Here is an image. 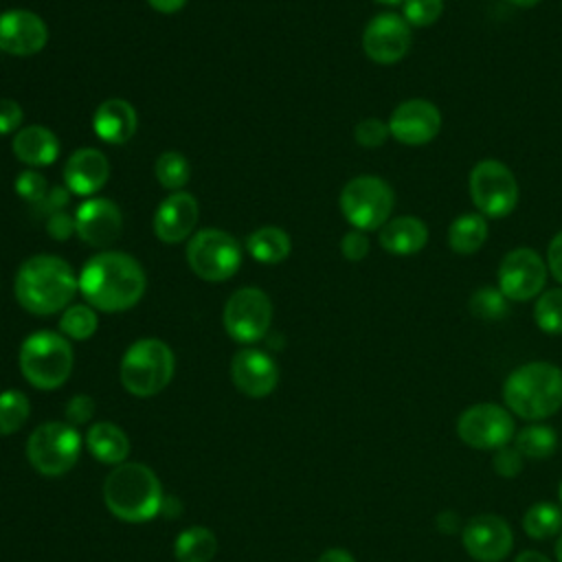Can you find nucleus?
<instances>
[{
	"instance_id": "49530a36",
	"label": "nucleus",
	"mask_w": 562,
	"mask_h": 562,
	"mask_svg": "<svg viewBox=\"0 0 562 562\" xmlns=\"http://www.w3.org/2000/svg\"><path fill=\"white\" fill-rule=\"evenodd\" d=\"M147 2L158 13H176L187 4V0H147Z\"/></svg>"
},
{
	"instance_id": "7ed1b4c3",
	"label": "nucleus",
	"mask_w": 562,
	"mask_h": 562,
	"mask_svg": "<svg viewBox=\"0 0 562 562\" xmlns=\"http://www.w3.org/2000/svg\"><path fill=\"white\" fill-rule=\"evenodd\" d=\"M503 402L509 413L538 422L562 408V369L536 360L516 367L503 384Z\"/></svg>"
},
{
	"instance_id": "dca6fc26",
	"label": "nucleus",
	"mask_w": 562,
	"mask_h": 562,
	"mask_svg": "<svg viewBox=\"0 0 562 562\" xmlns=\"http://www.w3.org/2000/svg\"><path fill=\"white\" fill-rule=\"evenodd\" d=\"M441 130V112L426 99H406L389 116L391 136L408 147L430 143Z\"/></svg>"
},
{
	"instance_id": "a18cd8bd",
	"label": "nucleus",
	"mask_w": 562,
	"mask_h": 562,
	"mask_svg": "<svg viewBox=\"0 0 562 562\" xmlns=\"http://www.w3.org/2000/svg\"><path fill=\"white\" fill-rule=\"evenodd\" d=\"M437 529L443 531V533H454V531H459V516H457L454 512H450V509L441 512V514L437 516Z\"/></svg>"
},
{
	"instance_id": "39448f33",
	"label": "nucleus",
	"mask_w": 562,
	"mask_h": 562,
	"mask_svg": "<svg viewBox=\"0 0 562 562\" xmlns=\"http://www.w3.org/2000/svg\"><path fill=\"white\" fill-rule=\"evenodd\" d=\"M72 347L66 336L35 331L20 347V371L29 384L42 391L59 389L72 371Z\"/></svg>"
},
{
	"instance_id": "de8ad7c7",
	"label": "nucleus",
	"mask_w": 562,
	"mask_h": 562,
	"mask_svg": "<svg viewBox=\"0 0 562 562\" xmlns=\"http://www.w3.org/2000/svg\"><path fill=\"white\" fill-rule=\"evenodd\" d=\"M316 562H356V558L345 549H327Z\"/></svg>"
},
{
	"instance_id": "6ab92c4d",
	"label": "nucleus",
	"mask_w": 562,
	"mask_h": 562,
	"mask_svg": "<svg viewBox=\"0 0 562 562\" xmlns=\"http://www.w3.org/2000/svg\"><path fill=\"white\" fill-rule=\"evenodd\" d=\"M231 378L237 391L248 397H266L279 382L277 362L259 349H239L231 360Z\"/></svg>"
},
{
	"instance_id": "2f4dec72",
	"label": "nucleus",
	"mask_w": 562,
	"mask_h": 562,
	"mask_svg": "<svg viewBox=\"0 0 562 562\" xmlns=\"http://www.w3.org/2000/svg\"><path fill=\"white\" fill-rule=\"evenodd\" d=\"M154 173H156V180L160 182V187H165L169 191H182V187L189 182L191 167H189V160L180 151L169 149L156 158Z\"/></svg>"
},
{
	"instance_id": "6e6552de",
	"label": "nucleus",
	"mask_w": 562,
	"mask_h": 562,
	"mask_svg": "<svg viewBox=\"0 0 562 562\" xmlns=\"http://www.w3.org/2000/svg\"><path fill=\"white\" fill-rule=\"evenodd\" d=\"M468 189L476 211L487 220L507 217L518 204V182L514 171L494 158L472 167Z\"/></svg>"
},
{
	"instance_id": "79ce46f5",
	"label": "nucleus",
	"mask_w": 562,
	"mask_h": 562,
	"mask_svg": "<svg viewBox=\"0 0 562 562\" xmlns=\"http://www.w3.org/2000/svg\"><path fill=\"white\" fill-rule=\"evenodd\" d=\"M94 415V400L90 395H75L66 406V422L70 426H81Z\"/></svg>"
},
{
	"instance_id": "3c124183",
	"label": "nucleus",
	"mask_w": 562,
	"mask_h": 562,
	"mask_svg": "<svg viewBox=\"0 0 562 562\" xmlns=\"http://www.w3.org/2000/svg\"><path fill=\"white\" fill-rule=\"evenodd\" d=\"M555 560L562 562V531H560V538H558V542H555Z\"/></svg>"
},
{
	"instance_id": "58836bf2",
	"label": "nucleus",
	"mask_w": 562,
	"mask_h": 562,
	"mask_svg": "<svg viewBox=\"0 0 562 562\" xmlns=\"http://www.w3.org/2000/svg\"><path fill=\"white\" fill-rule=\"evenodd\" d=\"M525 465V457L514 448V446H503L496 450L494 459H492V468L498 476L503 479H514L522 472Z\"/></svg>"
},
{
	"instance_id": "1a4fd4ad",
	"label": "nucleus",
	"mask_w": 562,
	"mask_h": 562,
	"mask_svg": "<svg viewBox=\"0 0 562 562\" xmlns=\"http://www.w3.org/2000/svg\"><path fill=\"white\" fill-rule=\"evenodd\" d=\"M81 437L68 422H48L37 426L26 441L31 465L44 476L66 474L79 459Z\"/></svg>"
},
{
	"instance_id": "2eb2a0df",
	"label": "nucleus",
	"mask_w": 562,
	"mask_h": 562,
	"mask_svg": "<svg viewBox=\"0 0 562 562\" xmlns=\"http://www.w3.org/2000/svg\"><path fill=\"white\" fill-rule=\"evenodd\" d=\"M461 542L476 562H503L514 547V531L505 518L479 514L463 525Z\"/></svg>"
},
{
	"instance_id": "e433bc0d",
	"label": "nucleus",
	"mask_w": 562,
	"mask_h": 562,
	"mask_svg": "<svg viewBox=\"0 0 562 562\" xmlns=\"http://www.w3.org/2000/svg\"><path fill=\"white\" fill-rule=\"evenodd\" d=\"M391 136L389 132V123H384L382 119H375V116H369V119H362L356 127H353V138L360 147H367V149H378L386 143V138Z\"/></svg>"
},
{
	"instance_id": "412c9836",
	"label": "nucleus",
	"mask_w": 562,
	"mask_h": 562,
	"mask_svg": "<svg viewBox=\"0 0 562 562\" xmlns=\"http://www.w3.org/2000/svg\"><path fill=\"white\" fill-rule=\"evenodd\" d=\"M110 178V162L103 151L81 147L72 151L64 165V184L75 195H94Z\"/></svg>"
},
{
	"instance_id": "c85d7f7f",
	"label": "nucleus",
	"mask_w": 562,
	"mask_h": 562,
	"mask_svg": "<svg viewBox=\"0 0 562 562\" xmlns=\"http://www.w3.org/2000/svg\"><path fill=\"white\" fill-rule=\"evenodd\" d=\"M514 448L531 461L549 459L558 448V435L547 424H531L514 435Z\"/></svg>"
},
{
	"instance_id": "0eeeda50",
	"label": "nucleus",
	"mask_w": 562,
	"mask_h": 562,
	"mask_svg": "<svg viewBox=\"0 0 562 562\" xmlns=\"http://www.w3.org/2000/svg\"><path fill=\"white\" fill-rule=\"evenodd\" d=\"M395 204L391 184L378 176H356L340 191V211L358 231H380Z\"/></svg>"
},
{
	"instance_id": "864d4df0",
	"label": "nucleus",
	"mask_w": 562,
	"mask_h": 562,
	"mask_svg": "<svg viewBox=\"0 0 562 562\" xmlns=\"http://www.w3.org/2000/svg\"><path fill=\"white\" fill-rule=\"evenodd\" d=\"M560 507H562V481H560Z\"/></svg>"
},
{
	"instance_id": "37998d69",
	"label": "nucleus",
	"mask_w": 562,
	"mask_h": 562,
	"mask_svg": "<svg viewBox=\"0 0 562 562\" xmlns=\"http://www.w3.org/2000/svg\"><path fill=\"white\" fill-rule=\"evenodd\" d=\"M46 231L53 239H68L70 235H75V217H70L68 213H61V211H55L48 222H46Z\"/></svg>"
},
{
	"instance_id": "8fccbe9b",
	"label": "nucleus",
	"mask_w": 562,
	"mask_h": 562,
	"mask_svg": "<svg viewBox=\"0 0 562 562\" xmlns=\"http://www.w3.org/2000/svg\"><path fill=\"white\" fill-rule=\"evenodd\" d=\"M514 7H518V9H531V7H536L540 0H509Z\"/></svg>"
},
{
	"instance_id": "bb28decb",
	"label": "nucleus",
	"mask_w": 562,
	"mask_h": 562,
	"mask_svg": "<svg viewBox=\"0 0 562 562\" xmlns=\"http://www.w3.org/2000/svg\"><path fill=\"white\" fill-rule=\"evenodd\" d=\"M246 250L261 263H279L288 259L292 250L290 235L279 226H261L246 239Z\"/></svg>"
},
{
	"instance_id": "c9c22d12",
	"label": "nucleus",
	"mask_w": 562,
	"mask_h": 562,
	"mask_svg": "<svg viewBox=\"0 0 562 562\" xmlns=\"http://www.w3.org/2000/svg\"><path fill=\"white\" fill-rule=\"evenodd\" d=\"M443 13V0H404L402 18L411 24V29L432 26Z\"/></svg>"
},
{
	"instance_id": "a211bd4d",
	"label": "nucleus",
	"mask_w": 562,
	"mask_h": 562,
	"mask_svg": "<svg viewBox=\"0 0 562 562\" xmlns=\"http://www.w3.org/2000/svg\"><path fill=\"white\" fill-rule=\"evenodd\" d=\"M48 42L46 22L26 9H11L0 13V50L29 57L40 53Z\"/></svg>"
},
{
	"instance_id": "393cba45",
	"label": "nucleus",
	"mask_w": 562,
	"mask_h": 562,
	"mask_svg": "<svg viewBox=\"0 0 562 562\" xmlns=\"http://www.w3.org/2000/svg\"><path fill=\"white\" fill-rule=\"evenodd\" d=\"M86 443L90 454L101 461V463H110V465H121L125 463L127 454H130V439L127 435L110 424V422H97L88 428L86 435Z\"/></svg>"
},
{
	"instance_id": "603ef678",
	"label": "nucleus",
	"mask_w": 562,
	"mask_h": 562,
	"mask_svg": "<svg viewBox=\"0 0 562 562\" xmlns=\"http://www.w3.org/2000/svg\"><path fill=\"white\" fill-rule=\"evenodd\" d=\"M378 4H386V7H395V4H402L404 0H375Z\"/></svg>"
},
{
	"instance_id": "7c9ffc66",
	"label": "nucleus",
	"mask_w": 562,
	"mask_h": 562,
	"mask_svg": "<svg viewBox=\"0 0 562 562\" xmlns=\"http://www.w3.org/2000/svg\"><path fill=\"white\" fill-rule=\"evenodd\" d=\"M97 327H99L97 312L88 303L68 305L61 312L59 331H61V336H66L70 340H88L97 331Z\"/></svg>"
},
{
	"instance_id": "b1692460",
	"label": "nucleus",
	"mask_w": 562,
	"mask_h": 562,
	"mask_svg": "<svg viewBox=\"0 0 562 562\" xmlns=\"http://www.w3.org/2000/svg\"><path fill=\"white\" fill-rule=\"evenodd\" d=\"M13 154L29 167L53 165L59 156V138L44 125H26L13 134Z\"/></svg>"
},
{
	"instance_id": "f3484780",
	"label": "nucleus",
	"mask_w": 562,
	"mask_h": 562,
	"mask_svg": "<svg viewBox=\"0 0 562 562\" xmlns=\"http://www.w3.org/2000/svg\"><path fill=\"white\" fill-rule=\"evenodd\" d=\"M75 233L94 248L114 244L123 231L121 209L108 198H88L75 211Z\"/></svg>"
},
{
	"instance_id": "4be33fe9",
	"label": "nucleus",
	"mask_w": 562,
	"mask_h": 562,
	"mask_svg": "<svg viewBox=\"0 0 562 562\" xmlns=\"http://www.w3.org/2000/svg\"><path fill=\"white\" fill-rule=\"evenodd\" d=\"M136 110L130 101L112 97L97 105L92 114L94 134L108 145H123L136 132Z\"/></svg>"
},
{
	"instance_id": "f704fd0d",
	"label": "nucleus",
	"mask_w": 562,
	"mask_h": 562,
	"mask_svg": "<svg viewBox=\"0 0 562 562\" xmlns=\"http://www.w3.org/2000/svg\"><path fill=\"white\" fill-rule=\"evenodd\" d=\"M470 312L483 321H498L507 314V299L498 288H479L470 296Z\"/></svg>"
},
{
	"instance_id": "ddd939ff",
	"label": "nucleus",
	"mask_w": 562,
	"mask_h": 562,
	"mask_svg": "<svg viewBox=\"0 0 562 562\" xmlns=\"http://www.w3.org/2000/svg\"><path fill=\"white\" fill-rule=\"evenodd\" d=\"M547 263L533 248L509 250L498 266V290L507 301H529L544 292Z\"/></svg>"
},
{
	"instance_id": "9b49d317",
	"label": "nucleus",
	"mask_w": 562,
	"mask_h": 562,
	"mask_svg": "<svg viewBox=\"0 0 562 562\" xmlns=\"http://www.w3.org/2000/svg\"><path fill=\"white\" fill-rule=\"evenodd\" d=\"M459 439L476 450H498L509 446L516 435L512 413L494 402L468 406L457 419Z\"/></svg>"
},
{
	"instance_id": "c03bdc74",
	"label": "nucleus",
	"mask_w": 562,
	"mask_h": 562,
	"mask_svg": "<svg viewBox=\"0 0 562 562\" xmlns=\"http://www.w3.org/2000/svg\"><path fill=\"white\" fill-rule=\"evenodd\" d=\"M547 268L555 281L562 283V231L555 233L547 248Z\"/></svg>"
},
{
	"instance_id": "4468645a",
	"label": "nucleus",
	"mask_w": 562,
	"mask_h": 562,
	"mask_svg": "<svg viewBox=\"0 0 562 562\" xmlns=\"http://www.w3.org/2000/svg\"><path fill=\"white\" fill-rule=\"evenodd\" d=\"M411 44V24L402 15L391 11L371 18L362 31V50L371 61L380 66L402 61L408 55Z\"/></svg>"
},
{
	"instance_id": "cd10ccee",
	"label": "nucleus",
	"mask_w": 562,
	"mask_h": 562,
	"mask_svg": "<svg viewBox=\"0 0 562 562\" xmlns=\"http://www.w3.org/2000/svg\"><path fill=\"white\" fill-rule=\"evenodd\" d=\"M173 553L178 562H211L217 553V538L211 529L193 525L178 533Z\"/></svg>"
},
{
	"instance_id": "4c0bfd02",
	"label": "nucleus",
	"mask_w": 562,
	"mask_h": 562,
	"mask_svg": "<svg viewBox=\"0 0 562 562\" xmlns=\"http://www.w3.org/2000/svg\"><path fill=\"white\" fill-rule=\"evenodd\" d=\"M46 191H48V184H46V178L35 171V169H24L18 178H15V193L26 200V202H44L46 200Z\"/></svg>"
},
{
	"instance_id": "ea45409f",
	"label": "nucleus",
	"mask_w": 562,
	"mask_h": 562,
	"mask_svg": "<svg viewBox=\"0 0 562 562\" xmlns=\"http://www.w3.org/2000/svg\"><path fill=\"white\" fill-rule=\"evenodd\" d=\"M369 248H371V244H369L367 233L358 231V228L345 233L340 239V252L347 261H362L369 255Z\"/></svg>"
},
{
	"instance_id": "aec40b11",
	"label": "nucleus",
	"mask_w": 562,
	"mask_h": 562,
	"mask_svg": "<svg viewBox=\"0 0 562 562\" xmlns=\"http://www.w3.org/2000/svg\"><path fill=\"white\" fill-rule=\"evenodd\" d=\"M198 217V200L187 191H173L154 213V233L165 244H180L193 235Z\"/></svg>"
},
{
	"instance_id": "f03ea898",
	"label": "nucleus",
	"mask_w": 562,
	"mask_h": 562,
	"mask_svg": "<svg viewBox=\"0 0 562 562\" xmlns=\"http://www.w3.org/2000/svg\"><path fill=\"white\" fill-rule=\"evenodd\" d=\"M79 290V277L72 266L55 255H33L15 272L13 292L18 303L35 314L50 316L68 307Z\"/></svg>"
},
{
	"instance_id": "9d476101",
	"label": "nucleus",
	"mask_w": 562,
	"mask_h": 562,
	"mask_svg": "<svg viewBox=\"0 0 562 562\" xmlns=\"http://www.w3.org/2000/svg\"><path fill=\"white\" fill-rule=\"evenodd\" d=\"M187 261L195 277L204 281H226L241 266L237 239L220 228H202L187 241Z\"/></svg>"
},
{
	"instance_id": "5701e85b",
	"label": "nucleus",
	"mask_w": 562,
	"mask_h": 562,
	"mask_svg": "<svg viewBox=\"0 0 562 562\" xmlns=\"http://www.w3.org/2000/svg\"><path fill=\"white\" fill-rule=\"evenodd\" d=\"M380 246L395 257H408L419 252L428 241V226L415 215H400L389 220L378 235Z\"/></svg>"
},
{
	"instance_id": "72a5a7b5",
	"label": "nucleus",
	"mask_w": 562,
	"mask_h": 562,
	"mask_svg": "<svg viewBox=\"0 0 562 562\" xmlns=\"http://www.w3.org/2000/svg\"><path fill=\"white\" fill-rule=\"evenodd\" d=\"M533 321L540 331L558 336L562 334V288L544 290L533 307Z\"/></svg>"
},
{
	"instance_id": "a878e982",
	"label": "nucleus",
	"mask_w": 562,
	"mask_h": 562,
	"mask_svg": "<svg viewBox=\"0 0 562 562\" xmlns=\"http://www.w3.org/2000/svg\"><path fill=\"white\" fill-rule=\"evenodd\" d=\"M487 217L481 213H463L448 226V246L457 255H474L487 239Z\"/></svg>"
},
{
	"instance_id": "c756f323",
	"label": "nucleus",
	"mask_w": 562,
	"mask_h": 562,
	"mask_svg": "<svg viewBox=\"0 0 562 562\" xmlns=\"http://www.w3.org/2000/svg\"><path fill=\"white\" fill-rule=\"evenodd\" d=\"M522 531L533 540H547L562 531V507L549 501L533 503L522 516Z\"/></svg>"
},
{
	"instance_id": "20e7f679",
	"label": "nucleus",
	"mask_w": 562,
	"mask_h": 562,
	"mask_svg": "<svg viewBox=\"0 0 562 562\" xmlns=\"http://www.w3.org/2000/svg\"><path fill=\"white\" fill-rule=\"evenodd\" d=\"M108 509L125 522L151 520L162 507V487L151 468L143 463L116 465L103 483Z\"/></svg>"
},
{
	"instance_id": "a19ab883",
	"label": "nucleus",
	"mask_w": 562,
	"mask_h": 562,
	"mask_svg": "<svg viewBox=\"0 0 562 562\" xmlns=\"http://www.w3.org/2000/svg\"><path fill=\"white\" fill-rule=\"evenodd\" d=\"M22 119H24L22 105L15 99L2 97L0 99V136L15 134L22 127Z\"/></svg>"
},
{
	"instance_id": "f257e3e1",
	"label": "nucleus",
	"mask_w": 562,
	"mask_h": 562,
	"mask_svg": "<svg viewBox=\"0 0 562 562\" xmlns=\"http://www.w3.org/2000/svg\"><path fill=\"white\" fill-rule=\"evenodd\" d=\"M145 285L143 266L121 250H103L90 257L79 272V292L99 312H125L134 307Z\"/></svg>"
},
{
	"instance_id": "f8f14e48",
	"label": "nucleus",
	"mask_w": 562,
	"mask_h": 562,
	"mask_svg": "<svg viewBox=\"0 0 562 562\" xmlns=\"http://www.w3.org/2000/svg\"><path fill=\"white\" fill-rule=\"evenodd\" d=\"M226 334L244 345L261 340L272 323V303L259 288H241L233 292L224 305Z\"/></svg>"
},
{
	"instance_id": "423d86ee",
	"label": "nucleus",
	"mask_w": 562,
	"mask_h": 562,
	"mask_svg": "<svg viewBox=\"0 0 562 562\" xmlns=\"http://www.w3.org/2000/svg\"><path fill=\"white\" fill-rule=\"evenodd\" d=\"M176 360L167 342L140 338L127 347L121 360V384L136 397L160 393L173 378Z\"/></svg>"
},
{
	"instance_id": "473e14b6",
	"label": "nucleus",
	"mask_w": 562,
	"mask_h": 562,
	"mask_svg": "<svg viewBox=\"0 0 562 562\" xmlns=\"http://www.w3.org/2000/svg\"><path fill=\"white\" fill-rule=\"evenodd\" d=\"M31 406L29 397L18 389H7L0 393V435L18 432L29 419Z\"/></svg>"
},
{
	"instance_id": "09e8293b",
	"label": "nucleus",
	"mask_w": 562,
	"mask_h": 562,
	"mask_svg": "<svg viewBox=\"0 0 562 562\" xmlns=\"http://www.w3.org/2000/svg\"><path fill=\"white\" fill-rule=\"evenodd\" d=\"M514 562H551V560L540 551H522Z\"/></svg>"
}]
</instances>
